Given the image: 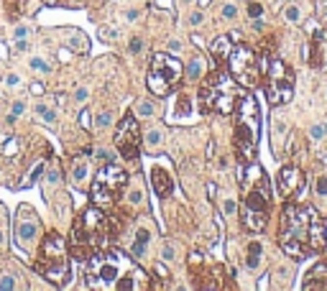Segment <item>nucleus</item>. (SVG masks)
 <instances>
[{
    "instance_id": "obj_1",
    "label": "nucleus",
    "mask_w": 327,
    "mask_h": 291,
    "mask_svg": "<svg viewBox=\"0 0 327 291\" xmlns=\"http://www.w3.org/2000/svg\"><path fill=\"white\" fill-rule=\"evenodd\" d=\"M279 245L289 258H309L325 250L327 222L309 205H286L279 220Z\"/></svg>"
},
{
    "instance_id": "obj_2",
    "label": "nucleus",
    "mask_w": 327,
    "mask_h": 291,
    "mask_svg": "<svg viewBox=\"0 0 327 291\" xmlns=\"http://www.w3.org/2000/svg\"><path fill=\"white\" fill-rule=\"evenodd\" d=\"M115 238V222L110 215H105L103 207H87L80 212L72 228V238H69V248L74 253V258L87 261L95 253H103L112 245Z\"/></svg>"
},
{
    "instance_id": "obj_3",
    "label": "nucleus",
    "mask_w": 327,
    "mask_h": 291,
    "mask_svg": "<svg viewBox=\"0 0 327 291\" xmlns=\"http://www.w3.org/2000/svg\"><path fill=\"white\" fill-rule=\"evenodd\" d=\"M248 189L240 207V220L248 232H261L268 225V212H271V187L263 169L256 161L248 164Z\"/></svg>"
},
{
    "instance_id": "obj_4",
    "label": "nucleus",
    "mask_w": 327,
    "mask_h": 291,
    "mask_svg": "<svg viewBox=\"0 0 327 291\" xmlns=\"http://www.w3.org/2000/svg\"><path fill=\"white\" fill-rule=\"evenodd\" d=\"M235 153L243 166L256 161V148H258V136H261V113L253 95H243L235 105Z\"/></svg>"
},
{
    "instance_id": "obj_5",
    "label": "nucleus",
    "mask_w": 327,
    "mask_h": 291,
    "mask_svg": "<svg viewBox=\"0 0 327 291\" xmlns=\"http://www.w3.org/2000/svg\"><path fill=\"white\" fill-rule=\"evenodd\" d=\"M240 84L230 77V72L215 69L205 77L199 87V107L202 113H215V115H233L235 105L240 100Z\"/></svg>"
},
{
    "instance_id": "obj_6",
    "label": "nucleus",
    "mask_w": 327,
    "mask_h": 291,
    "mask_svg": "<svg viewBox=\"0 0 327 291\" xmlns=\"http://www.w3.org/2000/svg\"><path fill=\"white\" fill-rule=\"evenodd\" d=\"M136 266L128 255H123L120 250H103L95 253L92 258L85 261V284L87 289H118V281L126 276L131 268Z\"/></svg>"
},
{
    "instance_id": "obj_7",
    "label": "nucleus",
    "mask_w": 327,
    "mask_h": 291,
    "mask_svg": "<svg viewBox=\"0 0 327 291\" xmlns=\"http://www.w3.org/2000/svg\"><path fill=\"white\" fill-rule=\"evenodd\" d=\"M36 271L54 284L69 281V250L59 232H49L41 240V248L36 253Z\"/></svg>"
},
{
    "instance_id": "obj_8",
    "label": "nucleus",
    "mask_w": 327,
    "mask_h": 291,
    "mask_svg": "<svg viewBox=\"0 0 327 291\" xmlns=\"http://www.w3.org/2000/svg\"><path fill=\"white\" fill-rule=\"evenodd\" d=\"M128 187V171L118 166L115 161H105V166L97 171L92 187H89V194H92V205L95 207H112L120 199L123 189Z\"/></svg>"
},
{
    "instance_id": "obj_9",
    "label": "nucleus",
    "mask_w": 327,
    "mask_h": 291,
    "mask_svg": "<svg viewBox=\"0 0 327 291\" xmlns=\"http://www.w3.org/2000/svg\"><path fill=\"white\" fill-rule=\"evenodd\" d=\"M182 74H184V64L179 62L174 54L159 51V54H153V59H151L149 80H146V84H149L151 95L164 97V95H169V92H172V89L179 84Z\"/></svg>"
},
{
    "instance_id": "obj_10",
    "label": "nucleus",
    "mask_w": 327,
    "mask_h": 291,
    "mask_svg": "<svg viewBox=\"0 0 327 291\" xmlns=\"http://www.w3.org/2000/svg\"><path fill=\"white\" fill-rule=\"evenodd\" d=\"M228 72L235 82H238L243 89H253L261 84V59L258 54L245 46V43H233V49L228 54Z\"/></svg>"
},
{
    "instance_id": "obj_11",
    "label": "nucleus",
    "mask_w": 327,
    "mask_h": 291,
    "mask_svg": "<svg viewBox=\"0 0 327 291\" xmlns=\"http://www.w3.org/2000/svg\"><path fill=\"white\" fill-rule=\"evenodd\" d=\"M266 97L271 105H286L294 97V72L281 59H271L266 66Z\"/></svg>"
},
{
    "instance_id": "obj_12",
    "label": "nucleus",
    "mask_w": 327,
    "mask_h": 291,
    "mask_svg": "<svg viewBox=\"0 0 327 291\" xmlns=\"http://www.w3.org/2000/svg\"><path fill=\"white\" fill-rule=\"evenodd\" d=\"M115 148L126 161H136L141 153V125L138 118L128 113L123 115L120 123L115 125Z\"/></svg>"
},
{
    "instance_id": "obj_13",
    "label": "nucleus",
    "mask_w": 327,
    "mask_h": 291,
    "mask_svg": "<svg viewBox=\"0 0 327 291\" xmlns=\"http://www.w3.org/2000/svg\"><path fill=\"white\" fill-rule=\"evenodd\" d=\"M39 230H41V225H39V217L33 212V207L21 205L16 212V220H13V238H16V245L21 253L28 255L33 250V245L39 240Z\"/></svg>"
},
{
    "instance_id": "obj_14",
    "label": "nucleus",
    "mask_w": 327,
    "mask_h": 291,
    "mask_svg": "<svg viewBox=\"0 0 327 291\" xmlns=\"http://www.w3.org/2000/svg\"><path fill=\"white\" fill-rule=\"evenodd\" d=\"M304 184L307 182H304V174L299 166H284L276 176V189H279V197L284 202H291L297 194H302Z\"/></svg>"
},
{
    "instance_id": "obj_15",
    "label": "nucleus",
    "mask_w": 327,
    "mask_h": 291,
    "mask_svg": "<svg viewBox=\"0 0 327 291\" xmlns=\"http://www.w3.org/2000/svg\"><path fill=\"white\" fill-rule=\"evenodd\" d=\"M151 184H153V192L164 199V197L172 194V189H174V176L169 169H164V166H153L151 169Z\"/></svg>"
},
{
    "instance_id": "obj_16",
    "label": "nucleus",
    "mask_w": 327,
    "mask_h": 291,
    "mask_svg": "<svg viewBox=\"0 0 327 291\" xmlns=\"http://www.w3.org/2000/svg\"><path fill=\"white\" fill-rule=\"evenodd\" d=\"M327 291V261H320L317 266L307 273V281H304V291Z\"/></svg>"
},
{
    "instance_id": "obj_17",
    "label": "nucleus",
    "mask_w": 327,
    "mask_h": 291,
    "mask_svg": "<svg viewBox=\"0 0 327 291\" xmlns=\"http://www.w3.org/2000/svg\"><path fill=\"white\" fill-rule=\"evenodd\" d=\"M151 243V230L149 228H138L136 230V240H133V261H141Z\"/></svg>"
},
{
    "instance_id": "obj_18",
    "label": "nucleus",
    "mask_w": 327,
    "mask_h": 291,
    "mask_svg": "<svg viewBox=\"0 0 327 291\" xmlns=\"http://www.w3.org/2000/svg\"><path fill=\"white\" fill-rule=\"evenodd\" d=\"M230 49H233V39L225 33V36H220V39H215V43H212V59H215L218 64H225L228 62V54H230Z\"/></svg>"
},
{
    "instance_id": "obj_19",
    "label": "nucleus",
    "mask_w": 327,
    "mask_h": 291,
    "mask_svg": "<svg viewBox=\"0 0 327 291\" xmlns=\"http://www.w3.org/2000/svg\"><path fill=\"white\" fill-rule=\"evenodd\" d=\"M87 182H89V164H87L85 159H77V161H74V169H72V184L80 187V189H85Z\"/></svg>"
},
{
    "instance_id": "obj_20",
    "label": "nucleus",
    "mask_w": 327,
    "mask_h": 291,
    "mask_svg": "<svg viewBox=\"0 0 327 291\" xmlns=\"http://www.w3.org/2000/svg\"><path fill=\"white\" fill-rule=\"evenodd\" d=\"M172 115H174V118H182V115H192V97H189L187 92H176V95H174Z\"/></svg>"
},
{
    "instance_id": "obj_21",
    "label": "nucleus",
    "mask_w": 327,
    "mask_h": 291,
    "mask_svg": "<svg viewBox=\"0 0 327 291\" xmlns=\"http://www.w3.org/2000/svg\"><path fill=\"white\" fill-rule=\"evenodd\" d=\"M64 39H66V43H69L74 51H87L89 49V41L82 36L80 31H64Z\"/></svg>"
},
{
    "instance_id": "obj_22",
    "label": "nucleus",
    "mask_w": 327,
    "mask_h": 291,
    "mask_svg": "<svg viewBox=\"0 0 327 291\" xmlns=\"http://www.w3.org/2000/svg\"><path fill=\"white\" fill-rule=\"evenodd\" d=\"M161 143H164V128H151V130H146L143 146H146L149 151H156Z\"/></svg>"
},
{
    "instance_id": "obj_23",
    "label": "nucleus",
    "mask_w": 327,
    "mask_h": 291,
    "mask_svg": "<svg viewBox=\"0 0 327 291\" xmlns=\"http://www.w3.org/2000/svg\"><path fill=\"white\" fill-rule=\"evenodd\" d=\"M33 113H36V118H39L41 123H46V125H54V123H56V110H54L51 105H46V103H39Z\"/></svg>"
},
{
    "instance_id": "obj_24",
    "label": "nucleus",
    "mask_w": 327,
    "mask_h": 291,
    "mask_svg": "<svg viewBox=\"0 0 327 291\" xmlns=\"http://www.w3.org/2000/svg\"><path fill=\"white\" fill-rule=\"evenodd\" d=\"M245 266L248 268H258V266H261V243H258V240H251V245H248Z\"/></svg>"
},
{
    "instance_id": "obj_25",
    "label": "nucleus",
    "mask_w": 327,
    "mask_h": 291,
    "mask_svg": "<svg viewBox=\"0 0 327 291\" xmlns=\"http://www.w3.org/2000/svg\"><path fill=\"white\" fill-rule=\"evenodd\" d=\"M309 66H314V69H317V66H322V36H314L312 39V49H309Z\"/></svg>"
},
{
    "instance_id": "obj_26",
    "label": "nucleus",
    "mask_w": 327,
    "mask_h": 291,
    "mask_svg": "<svg viewBox=\"0 0 327 291\" xmlns=\"http://www.w3.org/2000/svg\"><path fill=\"white\" fill-rule=\"evenodd\" d=\"M202 74H205V59L195 57L189 62V66H187V77H189V80H199Z\"/></svg>"
},
{
    "instance_id": "obj_27",
    "label": "nucleus",
    "mask_w": 327,
    "mask_h": 291,
    "mask_svg": "<svg viewBox=\"0 0 327 291\" xmlns=\"http://www.w3.org/2000/svg\"><path fill=\"white\" fill-rule=\"evenodd\" d=\"M136 115H141V118H153V115H156V105L151 103V100H138V103H136Z\"/></svg>"
},
{
    "instance_id": "obj_28",
    "label": "nucleus",
    "mask_w": 327,
    "mask_h": 291,
    "mask_svg": "<svg viewBox=\"0 0 327 291\" xmlns=\"http://www.w3.org/2000/svg\"><path fill=\"white\" fill-rule=\"evenodd\" d=\"M31 33H33V26L31 23H18L13 28V41H28Z\"/></svg>"
},
{
    "instance_id": "obj_29",
    "label": "nucleus",
    "mask_w": 327,
    "mask_h": 291,
    "mask_svg": "<svg viewBox=\"0 0 327 291\" xmlns=\"http://www.w3.org/2000/svg\"><path fill=\"white\" fill-rule=\"evenodd\" d=\"M5 207L0 205V250H5V245H8V230H5Z\"/></svg>"
},
{
    "instance_id": "obj_30",
    "label": "nucleus",
    "mask_w": 327,
    "mask_h": 291,
    "mask_svg": "<svg viewBox=\"0 0 327 291\" xmlns=\"http://www.w3.org/2000/svg\"><path fill=\"white\" fill-rule=\"evenodd\" d=\"M28 66L33 72H51V64L46 59H41V57H31L28 59Z\"/></svg>"
},
{
    "instance_id": "obj_31",
    "label": "nucleus",
    "mask_w": 327,
    "mask_h": 291,
    "mask_svg": "<svg viewBox=\"0 0 327 291\" xmlns=\"http://www.w3.org/2000/svg\"><path fill=\"white\" fill-rule=\"evenodd\" d=\"M26 113V103H21V100H16L13 105H10V115H8V123H16L21 115Z\"/></svg>"
},
{
    "instance_id": "obj_32",
    "label": "nucleus",
    "mask_w": 327,
    "mask_h": 291,
    "mask_svg": "<svg viewBox=\"0 0 327 291\" xmlns=\"http://www.w3.org/2000/svg\"><path fill=\"white\" fill-rule=\"evenodd\" d=\"M141 202H143V189H138V187L131 189V192H128V205L131 207H138Z\"/></svg>"
},
{
    "instance_id": "obj_33",
    "label": "nucleus",
    "mask_w": 327,
    "mask_h": 291,
    "mask_svg": "<svg viewBox=\"0 0 327 291\" xmlns=\"http://www.w3.org/2000/svg\"><path fill=\"white\" fill-rule=\"evenodd\" d=\"M220 16H222L225 21H233L235 16H238V8H235V3H225V5L220 8Z\"/></svg>"
},
{
    "instance_id": "obj_34",
    "label": "nucleus",
    "mask_w": 327,
    "mask_h": 291,
    "mask_svg": "<svg viewBox=\"0 0 327 291\" xmlns=\"http://www.w3.org/2000/svg\"><path fill=\"white\" fill-rule=\"evenodd\" d=\"M314 192L320 197H327V176H317L314 179Z\"/></svg>"
},
{
    "instance_id": "obj_35",
    "label": "nucleus",
    "mask_w": 327,
    "mask_h": 291,
    "mask_svg": "<svg viewBox=\"0 0 327 291\" xmlns=\"http://www.w3.org/2000/svg\"><path fill=\"white\" fill-rule=\"evenodd\" d=\"M46 184H49V187H56V184H62V171L56 169V166H54V169L49 171V176H46Z\"/></svg>"
},
{
    "instance_id": "obj_36",
    "label": "nucleus",
    "mask_w": 327,
    "mask_h": 291,
    "mask_svg": "<svg viewBox=\"0 0 327 291\" xmlns=\"http://www.w3.org/2000/svg\"><path fill=\"white\" fill-rule=\"evenodd\" d=\"M112 123V115L110 113H100L97 118H95V128H108Z\"/></svg>"
},
{
    "instance_id": "obj_37",
    "label": "nucleus",
    "mask_w": 327,
    "mask_h": 291,
    "mask_svg": "<svg viewBox=\"0 0 327 291\" xmlns=\"http://www.w3.org/2000/svg\"><path fill=\"white\" fill-rule=\"evenodd\" d=\"M87 100H89V89H87V87H80V89L74 92V103H77V105H85Z\"/></svg>"
},
{
    "instance_id": "obj_38",
    "label": "nucleus",
    "mask_w": 327,
    "mask_h": 291,
    "mask_svg": "<svg viewBox=\"0 0 327 291\" xmlns=\"http://www.w3.org/2000/svg\"><path fill=\"white\" fill-rule=\"evenodd\" d=\"M5 87H8V89H18V87H21V77H18L16 72H10V74L5 77Z\"/></svg>"
},
{
    "instance_id": "obj_39",
    "label": "nucleus",
    "mask_w": 327,
    "mask_h": 291,
    "mask_svg": "<svg viewBox=\"0 0 327 291\" xmlns=\"http://www.w3.org/2000/svg\"><path fill=\"white\" fill-rule=\"evenodd\" d=\"M248 16H251L253 21L261 18V16H263V5H261V3H251V5H248Z\"/></svg>"
},
{
    "instance_id": "obj_40",
    "label": "nucleus",
    "mask_w": 327,
    "mask_h": 291,
    "mask_svg": "<svg viewBox=\"0 0 327 291\" xmlns=\"http://www.w3.org/2000/svg\"><path fill=\"white\" fill-rule=\"evenodd\" d=\"M44 171V161L41 164H36V166H33V171L28 174V179H26V182H21V187H28L31 182H33V179H36V174H41Z\"/></svg>"
},
{
    "instance_id": "obj_41",
    "label": "nucleus",
    "mask_w": 327,
    "mask_h": 291,
    "mask_svg": "<svg viewBox=\"0 0 327 291\" xmlns=\"http://www.w3.org/2000/svg\"><path fill=\"white\" fill-rule=\"evenodd\" d=\"M161 258L164 261H174V245L172 243H166L164 248H161Z\"/></svg>"
},
{
    "instance_id": "obj_42",
    "label": "nucleus",
    "mask_w": 327,
    "mask_h": 291,
    "mask_svg": "<svg viewBox=\"0 0 327 291\" xmlns=\"http://www.w3.org/2000/svg\"><path fill=\"white\" fill-rule=\"evenodd\" d=\"M284 16H286V21H291V23H294V21H299V8H294V5H289Z\"/></svg>"
},
{
    "instance_id": "obj_43",
    "label": "nucleus",
    "mask_w": 327,
    "mask_h": 291,
    "mask_svg": "<svg viewBox=\"0 0 327 291\" xmlns=\"http://www.w3.org/2000/svg\"><path fill=\"white\" fill-rule=\"evenodd\" d=\"M222 209H225V215H235V209H238V205H235V199H225Z\"/></svg>"
},
{
    "instance_id": "obj_44",
    "label": "nucleus",
    "mask_w": 327,
    "mask_h": 291,
    "mask_svg": "<svg viewBox=\"0 0 327 291\" xmlns=\"http://www.w3.org/2000/svg\"><path fill=\"white\" fill-rule=\"evenodd\" d=\"M141 49H143V39H141V36L131 39V54H138Z\"/></svg>"
},
{
    "instance_id": "obj_45",
    "label": "nucleus",
    "mask_w": 327,
    "mask_h": 291,
    "mask_svg": "<svg viewBox=\"0 0 327 291\" xmlns=\"http://www.w3.org/2000/svg\"><path fill=\"white\" fill-rule=\"evenodd\" d=\"M0 289H16L13 276H0Z\"/></svg>"
},
{
    "instance_id": "obj_46",
    "label": "nucleus",
    "mask_w": 327,
    "mask_h": 291,
    "mask_svg": "<svg viewBox=\"0 0 327 291\" xmlns=\"http://www.w3.org/2000/svg\"><path fill=\"white\" fill-rule=\"evenodd\" d=\"M202 21H205V13H199V10H195V13L189 16V23H192V26H199Z\"/></svg>"
},
{
    "instance_id": "obj_47",
    "label": "nucleus",
    "mask_w": 327,
    "mask_h": 291,
    "mask_svg": "<svg viewBox=\"0 0 327 291\" xmlns=\"http://www.w3.org/2000/svg\"><path fill=\"white\" fill-rule=\"evenodd\" d=\"M322 136H325V128H322V125H314V128H312V138H317V141H320Z\"/></svg>"
},
{
    "instance_id": "obj_48",
    "label": "nucleus",
    "mask_w": 327,
    "mask_h": 291,
    "mask_svg": "<svg viewBox=\"0 0 327 291\" xmlns=\"http://www.w3.org/2000/svg\"><path fill=\"white\" fill-rule=\"evenodd\" d=\"M169 49H172V51H179V49H182V41H169Z\"/></svg>"
},
{
    "instance_id": "obj_49",
    "label": "nucleus",
    "mask_w": 327,
    "mask_h": 291,
    "mask_svg": "<svg viewBox=\"0 0 327 291\" xmlns=\"http://www.w3.org/2000/svg\"><path fill=\"white\" fill-rule=\"evenodd\" d=\"M126 18H128V21H136V18H138V10H128Z\"/></svg>"
},
{
    "instance_id": "obj_50",
    "label": "nucleus",
    "mask_w": 327,
    "mask_h": 291,
    "mask_svg": "<svg viewBox=\"0 0 327 291\" xmlns=\"http://www.w3.org/2000/svg\"><path fill=\"white\" fill-rule=\"evenodd\" d=\"M44 5H59V0H41Z\"/></svg>"
},
{
    "instance_id": "obj_51",
    "label": "nucleus",
    "mask_w": 327,
    "mask_h": 291,
    "mask_svg": "<svg viewBox=\"0 0 327 291\" xmlns=\"http://www.w3.org/2000/svg\"><path fill=\"white\" fill-rule=\"evenodd\" d=\"M192 3V0H179V5H189Z\"/></svg>"
}]
</instances>
